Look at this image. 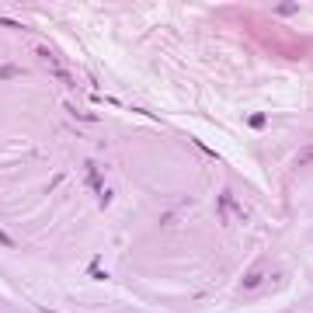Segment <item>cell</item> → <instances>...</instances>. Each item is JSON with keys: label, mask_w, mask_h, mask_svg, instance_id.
<instances>
[{"label": "cell", "mask_w": 313, "mask_h": 313, "mask_svg": "<svg viewBox=\"0 0 313 313\" xmlns=\"http://www.w3.org/2000/svg\"><path fill=\"white\" fill-rule=\"evenodd\" d=\"M265 122H268V119H265L261 112H254V115H247V125H250V129H265Z\"/></svg>", "instance_id": "9c48e42d"}, {"label": "cell", "mask_w": 313, "mask_h": 313, "mask_svg": "<svg viewBox=\"0 0 313 313\" xmlns=\"http://www.w3.org/2000/svg\"><path fill=\"white\" fill-rule=\"evenodd\" d=\"M216 213H219V219H223V226L230 223V213H233V216L240 219V223L247 219V213L240 209V202L233 198V191H219V198H216Z\"/></svg>", "instance_id": "6da1fadb"}, {"label": "cell", "mask_w": 313, "mask_h": 313, "mask_svg": "<svg viewBox=\"0 0 313 313\" xmlns=\"http://www.w3.org/2000/svg\"><path fill=\"white\" fill-rule=\"evenodd\" d=\"M195 150H202L205 156H213V160H219V150H213V146H205L202 139H195Z\"/></svg>", "instance_id": "30bf717a"}, {"label": "cell", "mask_w": 313, "mask_h": 313, "mask_svg": "<svg viewBox=\"0 0 313 313\" xmlns=\"http://www.w3.org/2000/svg\"><path fill=\"white\" fill-rule=\"evenodd\" d=\"M25 70L21 66H0V80H11V77H21Z\"/></svg>", "instance_id": "ba28073f"}, {"label": "cell", "mask_w": 313, "mask_h": 313, "mask_svg": "<svg viewBox=\"0 0 313 313\" xmlns=\"http://www.w3.org/2000/svg\"><path fill=\"white\" fill-rule=\"evenodd\" d=\"M261 279H265V265H257L254 272H247V275H244V289H257V285H261Z\"/></svg>", "instance_id": "277c9868"}, {"label": "cell", "mask_w": 313, "mask_h": 313, "mask_svg": "<svg viewBox=\"0 0 313 313\" xmlns=\"http://www.w3.org/2000/svg\"><path fill=\"white\" fill-rule=\"evenodd\" d=\"M0 247H18V244H14V237H11V233H4V230H0Z\"/></svg>", "instance_id": "4fadbf2b"}, {"label": "cell", "mask_w": 313, "mask_h": 313, "mask_svg": "<svg viewBox=\"0 0 313 313\" xmlns=\"http://www.w3.org/2000/svg\"><path fill=\"white\" fill-rule=\"evenodd\" d=\"M53 77L60 80L63 87H70V91H80V80H77V77H73V73H70L63 63H56V66H53Z\"/></svg>", "instance_id": "3957f363"}, {"label": "cell", "mask_w": 313, "mask_h": 313, "mask_svg": "<svg viewBox=\"0 0 313 313\" xmlns=\"http://www.w3.org/2000/svg\"><path fill=\"white\" fill-rule=\"evenodd\" d=\"M63 108H66V112H70V115H73V119H77V122H97V115H94V112H80V108H73V105H70V101H66V105H63Z\"/></svg>", "instance_id": "5b68a950"}, {"label": "cell", "mask_w": 313, "mask_h": 313, "mask_svg": "<svg viewBox=\"0 0 313 313\" xmlns=\"http://www.w3.org/2000/svg\"><path fill=\"white\" fill-rule=\"evenodd\" d=\"M296 11H299L296 0H282V4H275V14H282V18H292Z\"/></svg>", "instance_id": "8992f818"}, {"label": "cell", "mask_w": 313, "mask_h": 313, "mask_svg": "<svg viewBox=\"0 0 313 313\" xmlns=\"http://www.w3.org/2000/svg\"><path fill=\"white\" fill-rule=\"evenodd\" d=\"M35 56H38V60H45V63H49V70H53V66L60 63V56H56L53 49H45V45H35Z\"/></svg>", "instance_id": "52a82bcc"}, {"label": "cell", "mask_w": 313, "mask_h": 313, "mask_svg": "<svg viewBox=\"0 0 313 313\" xmlns=\"http://www.w3.org/2000/svg\"><path fill=\"white\" fill-rule=\"evenodd\" d=\"M97 198H101V209H108V205H112V188H105Z\"/></svg>", "instance_id": "7c38bea8"}, {"label": "cell", "mask_w": 313, "mask_h": 313, "mask_svg": "<svg viewBox=\"0 0 313 313\" xmlns=\"http://www.w3.org/2000/svg\"><path fill=\"white\" fill-rule=\"evenodd\" d=\"M84 171H87V185H91V191H105V174H101V167L94 164V160H84Z\"/></svg>", "instance_id": "7a4b0ae2"}, {"label": "cell", "mask_w": 313, "mask_h": 313, "mask_svg": "<svg viewBox=\"0 0 313 313\" xmlns=\"http://www.w3.org/2000/svg\"><path fill=\"white\" fill-rule=\"evenodd\" d=\"M0 28H14V31H25L21 21H14V18H0Z\"/></svg>", "instance_id": "8fae6325"}]
</instances>
